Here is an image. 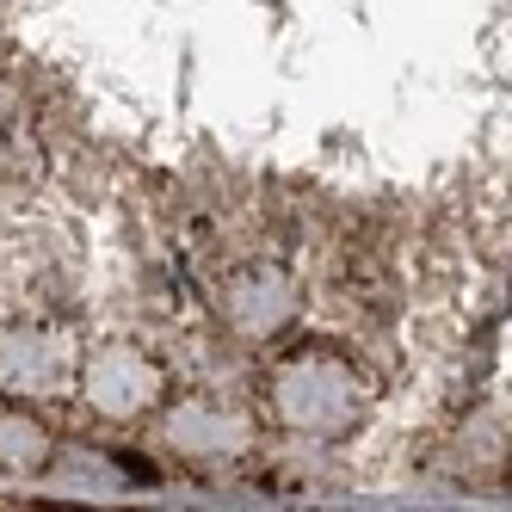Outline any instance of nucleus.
<instances>
[{"label": "nucleus", "instance_id": "obj_6", "mask_svg": "<svg viewBox=\"0 0 512 512\" xmlns=\"http://www.w3.org/2000/svg\"><path fill=\"white\" fill-rule=\"evenodd\" d=\"M50 457H56L50 426L7 395L0 401V475H38V469H50Z\"/></svg>", "mask_w": 512, "mask_h": 512}, {"label": "nucleus", "instance_id": "obj_4", "mask_svg": "<svg viewBox=\"0 0 512 512\" xmlns=\"http://www.w3.org/2000/svg\"><path fill=\"white\" fill-rule=\"evenodd\" d=\"M303 315V284L278 260H253L223 278V321L241 340H278Z\"/></svg>", "mask_w": 512, "mask_h": 512}, {"label": "nucleus", "instance_id": "obj_1", "mask_svg": "<svg viewBox=\"0 0 512 512\" xmlns=\"http://www.w3.org/2000/svg\"><path fill=\"white\" fill-rule=\"evenodd\" d=\"M272 420L297 438H352L371 414V383L334 346H297L266 377Z\"/></svg>", "mask_w": 512, "mask_h": 512}, {"label": "nucleus", "instance_id": "obj_3", "mask_svg": "<svg viewBox=\"0 0 512 512\" xmlns=\"http://www.w3.org/2000/svg\"><path fill=\"white\" fill-rule=\"evenodd\" d=\"M167 395V371L142 352V346H99L87 364H81V401L99 414V420H142L155 414Z\"/></svg>", "mask_w": 512, "mask_h": 512}, {"label": "nucleus", "instance_id": "obj_5", "mask_svg": "<svg viewBox=\"0 0 512 512\" xmlns=\"http://www.w3.org/2000/svg\"><path fill=\"white\" fill-rule=\"evenodd\" d=\"M68 377H75V346H68V334H56L44 321H7L0 327V395L44 401V395H62Z\"/></svg>", "mask_w": 512, "mask_h": 512}, {"label": "nucleus", "instance_id": "obj_2", "mask_svg": "<svg viewBox=\"0 0 512 512\" xmlns=\"http://www.w3.org/2000/svg\"><path fill=\"white\" fill-rule=\"evenodd\" d=\"M161 445L186 463H235L260 445V420H253L241 401L223 395H186L173 401L161 420Z\"/></svg>", "mask_w": 512, "mask_h": 512}]
</instances>
